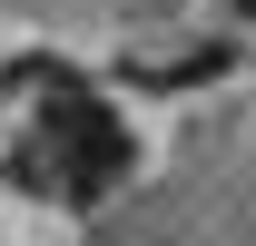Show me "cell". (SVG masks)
I'll list each match as a JSON object with an SVG mask.
<instances>
[{
  "instance_id": "obj_1",
  "label": "cell",
  "mask_w": 256,
  "mask_h": 246,
  "mask_svg": "<svg viewBox=\"0 0 256 246\" xmlns=\"http://www.w3.org/2000/svg\"><path fill=\"white\" fill-rule=\"evenodd\" d=\"M226 10H236V20H256V0H226Z\"/></svg>"
}]
</instances>
